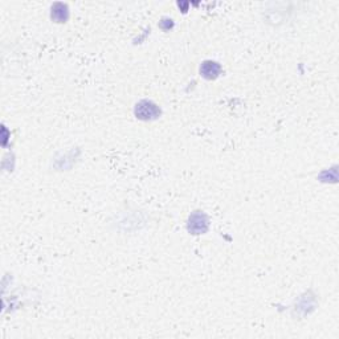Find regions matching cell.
<instances>
[{
    "label": "cell",
    "mask_w": 339,
    "mask_h": 339,
    "mask_svg": "<svg viewBox=\"0 0 339 339\" xmlns=\"http://www.w3.org/2000/svg\"><path fill=\"white\" fill-rule=\"evenodd\" d=\"M200 73L203 77L208 78V80H214L220 73V65L215 61H205L203 63L200 68Z\"/></svg>",
    "instance_id": "obj_3"
},
{
    "label": "cell",
    "mask_w": 339,
    "mask_h": 339,
    "mask_svg": "<svg viewBox=\"0 0 339 339\" xmlns=\"http://www.w3.org/2000/svg\"><path fill=\"white\" fill-rule=\"evenodd\" d=\"M159 108L155 105L154 102H151V101H142L135 108V115L139 119H145V121L155 119V118L159 117Z\"/></svg>",
    "instance_id": "obj_1"
},
{
    "label": "cell",
    "mask_w": 339,
    "mask_h": 339,
    "mask_svg": "<svg viewBox=\"0 0 339 339\" xmlns=\"http://www.w3.org/2000/svg\"><path fill=\"white\" fill-rule=\"evenodd\" d=\"M52 17H53L56 21H59V23H63V21L67 20V17H68L67 5L60 4V3L55 4V7L52 8Z\"/></svg>",
    "instance_id": "obj_4"
},
{
    "label": "cell",
    "mask_w": 339,
    "mask_h": 339,
    "mask_svg": "<svg viewBox=\"0 0 339 339\" xmlns=\"http://www.w3.org/2000/svg\"><path fill=\"white\" fill-rule=\"evenodd\" d=\"M207 226H208V222H207V218H205L204 214H193L189 219L188 229L192 230L193 233H203L207 230Z\"/></svg>",
    "instance_id": "obj_2"
}]
</instances>
